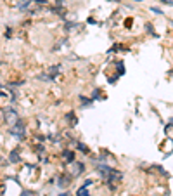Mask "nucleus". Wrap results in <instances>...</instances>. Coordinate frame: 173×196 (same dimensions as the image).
<instances>
[{"mask_svg":"<svg viewBox=\"0 0 173 196\" xmlns=\"http://www.w3.org/2000/svg\"><path fill=\"white\" fill-rule=\"evenodd\" d=\"M24 134H26V125L23 123V120H17V122L11 127V135L16 137L17 141H23L24 139Z\"/></svg>","mask_w":173,"mask_h":196,"instance_id":"nucleus-1","label":"nucleus"},{"mask_svg":"<svg viewBox=\"0 0 173 196\" xmlns=\"http://www.w3.org/2000/svg\"><path fill=\"white\" fill-rule=\"evenodd\" d=\"M83 172H85V163H82V161H76V160L69 163L68 174L71 175V177H80Z\"/></svg>","mask_w":173,"mask_h":196,"instance_id":"nucleus-2","label":"nucleus"},{"mask_svg":"<svg viewBox=\"0 0 173 196\" xmlns=\"http://www.w3.org/2000/svg\"><path fill=\"white\" fill-rule=\"evenodd\" d=\"M19 120V116H17V113H16V109H12V108H7L4 111V122L7 123L9 127H12L14 123Z\"/></svg>","mask_w":173,"mask_h":196,"instance_id":"nucleus-3","label":"nucleus"},{"mask_svg":"<svg viewBox=\"0 0 173 196\" xmlns=\"http://www.w3.org/2000/svg\"><path fill=\"white\" fill-rule=\"evenodd\" d=\"M106 181H108V182H120V181H123V172H120V170H116V168H111V172H109Z\"/></svg>","mask_w":173,"mask_h":196,"instance_id":"nucleus-4","label":"nucleus"},{"mask_svg":"<svg viewBox=\"0 0 173 196\" xmlns=\"http://www.w3.org/2000/svg\"><path fill=\"white\" fill-rule=\"evenodd\" d=\"M62 160H64L66 163H71V161L76 160V153L71 151V149H64V151H62Z\"/></svg>","mask_w":173,"mask_h":196,"instance_id":"nucleus-5","label":"nucleus"},{"mask_svg":"<svg viewBox=\"0 0 173 196\" xmlns=\"http://www.w3.org/2000/svg\"><path fill=\"white\" fill-rule=\"evenodd\" d=\"M33 4V0H17V9L21 11H28V7Z\"/></svg>","mask_w":173,"mask_h":196,"instance_id":"nucleus-6","label":"nucleus"},{"mask_svg":"<svg viewBox=\"0 0 173 196\" xmlns=\"http://www.w3.org/2000/svg\"><path fill=\"white\" fill-rule=\"evenodd\" d=\"M76 148H78V151H83V155H90V148H88L86 144H83V142H76Z\"/></svg>","mask_w":173,"mask_h":196,"instance_id":"nucleus-7","label":"nucleus"},{"mask_svg":"<svg viewBox=\"0 0 173 196\" xmlns=\"http://www.w3.org/2000/svg\"><path fill=\"white\" fill-rule=\"evenodd\" d=\"M66 118H68L69 122H71V127H74V125H76V123H78V120H76V116H74V113H73V111H71V113H68V115H66Z\"/></svg>","mask_w":173,"mask_h":196,"instance_id":"nucleus-8","label":"nucleus"},{"mask_svg":"<svg viewBox=\"0 0 173 196\" xmlns=\"http://www.w3.org/2000/svg\"><path fill=\"white\" fill-rule=\"evenodd\" d=\"M76 196H90V193H88V189H86V187H80V189H78L76 191Z\"/></svg>","mask_w":173,"mask_h":196,"instance_id":"nucleus-9","label":"nucleus"},{"mask_svg":"<svg viewBox=\"0 0 173 196\" xmlns=\"http://www.w3.org/2000/svg\"><path fill=\"white\" fill-rule=\"evenodd\" d=\"M19 160H21V156H19V151H12V153H11V161L17 163Z\"/></svg>","mask_w":173,"mask_h":196,"instance_id":"nucleus-10","label":"nucleus"},{"mask_svg":"<svg viewBox=\"0 0 173 196\" xmlns=\"http://www.w3.org/2000/svg\"><path fill=\"white\" fill-rule=\"evenodd\" d=\"M80 102H82L83 106H90V104H92V99H88V97L82 96V97H80Z\"/></svg>","mask_w":173,"mask_h":196,"instance_id":"nucleus-11","label":"nucleus"},{"mask_svg":"<svg viewBox=\"0 0 173 196\" xmlns=\"http://www.w3.org/2000/svg\"><path fill=\"white\" fill-rule=\"evenodd\" d=\"M33 4L36 7H42V5H49V0H33Z\"/></svg>","mask_w":173,"mask_h":196,"instance_id":"nucleus-12","label":"nucleus"},{"mask_svg":"<svg viewBox=\"0 0 173 196\" xmlns=\"http://www.w3.org/2000/svg\"><path fill=\"white\" fill-rule=\"evenodd\" d=\"M92 182H94V181H92V179H86L85 182H83V187H88V186H90Z\"/></svg>","mask_w":173,"mask_h":196,"instance_id":"nucleus-13","label":"nucleus"},{"mask_svg":"<svg viewBox=\"0 0 173 196\" xmlns=\"http://www.w3.org/2000/svg\"><path fill=\"white\" fill-rule=\"evenodd\" d=\"M151 12H154V14H163L159 9H156V7H151Z\"/></svg>","mask_w":173,"mask_h":196,"instance_id":"nucleus-14","label":"nucleus"},{"mask_svg":"<svg viewBox=\"0 0 173 196\" xmlns=\"http://www.w3.org/2000/svg\"><path fill=\"white\" fill-rule=\"evenodd\" d=\"M59 196H69V193H61Z\"/></svg>","mask_w":173,"mask_h":196,"instance_id":"nucleus-15","label":"nucleus"},{"mask_svg":"<svg viewBox=\"0 0 173 196\" xmlns=\"http://www.w3.org/2000/svg\"><path fill=\"white\" fill-rule=\"evenodd\" d=\"M109 2H121V0H109Z\"/></svg>","mask_w":173,"mask_h":196,"instance_id":"nucleus-16","label":"nucleus"},{"mask_svg":"<svg viewBox=\"0 0 173 196\" xmlns=\"http://www.w3.org/2000/svg\"><path fill=\"white\" fill-rule=\"evenodd\" d=\"M133 2H144V0H133Z\"/></svg>","mask_w":173,"mask_h":196,"instance_id":"nucleus-17","label":"nucleus"}]
</instances>
